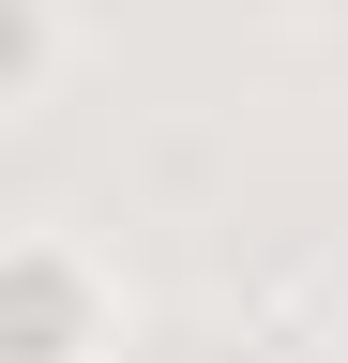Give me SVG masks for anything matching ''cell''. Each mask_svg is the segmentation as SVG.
<instances>
[{"mask_svg": "<svg viewBox=\"0 0 348 363\" xmlns=\"http://www.w3.org/2000/svg\"><path fill=\"white\" fill-rule=\"evenodd\" d=\"M16 363H76V272H61V242L16 257Z\"/></svg>", "mask_w": 348, "mask_h": 363, "instance_id": "cell-1", "label": "cell"}]
</instances>
